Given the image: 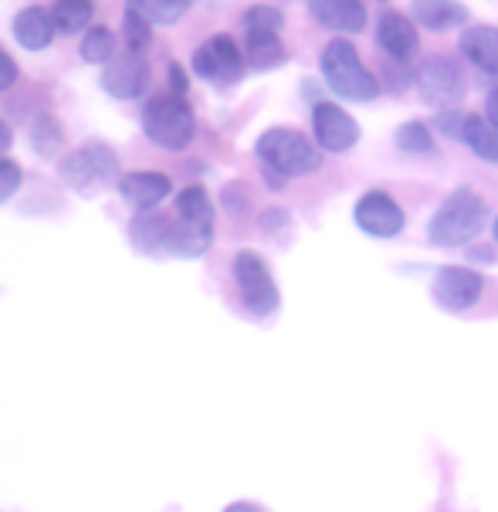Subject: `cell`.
<instances>
[{"label": "cell", "mask_w": 498, "mask_h": 512, "mask_svg": "<svg viewBox=\"0 0 498 512\" xmlns=\"http://www.w3.org/2000/svg\"><path fill=\"white\" fill-rule=\"evenodd\" d=\"M187 85H190V78H187V72L173 62L170 65V92H177V95H187Z\"/></svg>", "instance_id": "33"}, {"label": "cell", "mask_w": 498, "mask_h": 512, "mask_svg": "<svg viewBox=\"0 0 498 512\" xmlns=\"http://www.w3.org/2000/svg\"><path fill=\"white\" fill-rule=\"evenodd\" d=\"M116 34H112L109 28H102V24H95V28L85 31L82 38V48H78V55H82V62L89 65H106L116 58Z\"/></svg>", "instance_id": "26"}, {"label": "cell", "mask_w": 498, "mask_h": 512, "mask_svg": "<svg viewBox=\"0 0 498 512\" xmlns=\"http://www.w3.org/2000/svg\"><path fill=\"white\" fill-rule=\"evenodd\" d=\"M434 129H441V133L451 136V140H461V129H465V112H461V109H441L438 116H434Z\"/></svg>", "instance_id": "31"}, {"label": "cell", "mask_w": 498, "mask_h": 512, "mask_svg": "<svg viewBox=\"0 0 498 512\" xmlns=\"http://www.w3.org/2000/svg\"><path fill=\"white\" fill-rule=\"evenodd\" d=\"M177 218L187 224H197V228H214V204L211 194L204 187H183L177 194Z\"/></svg>", "instance_id": "23"}, {"label": "cell", "mask_w": 498, "mask_h": 512, "mask_svg": "<svg viewBox=\"0 0 498 512\" xmlns=\"http://www.w3.org/2000/svg\"><path fill=\"white\" fill-rule=\"evenodd\" d=\"M377 48L390 58V62L407 65L410 58L417 55V48H421L417 24L400 11H383L377 17Z\"/></svg>", "instance_id": "13"}, {"label": "cell", "mask_w": 498, "mask_h": 512, "mask_svg": "<svg viewBox=\"0 0 498 512\" xmlns=\"http://www.w3.org/2000/svg\"><path fill=\"white\" fill-rule=\"evenodd\" d=\"M461 143L468 146L478 160L485 163H498V133L495 126L488 123L485 116H465V129H461Z\"/></svg>", "instance_id": "22"}, {"label": "cell", "mask_w": 498, "mask_h": 512, "mask_svg": "<svg viewBox=\"0 0 498 512\" xmlns=\"http://www.w3.org/2000/svg\"><path fill=\"white\" fill-rule=\"evenodd\" d=\"M255 156L261 160V167L278 173V177H305V173H316L322 167L319 146L305 133H295V129L285 126L261 133L255 143Z\"/></svg>", "instance_id": "3"}, {"label": "cell", "mask_w": 498, "mask_h": 512, "mask_svg": "<svg viewBox=\"0 0 498 512\" xmlns=\"http://www.w3.org/2000/svg\"><path fill=\"white\" fill-rule=\"evenodd\" d=\"M393 143H397V150H404V153L427 156V153H434V129L421 123V119H410V123L397 129Z\"/></svg>", "instance_id": "27"}, {"label": "cell", "mask_w": 498, "mask_h": 512, "mask_svg": "<svg viewBox=\"0 0 498 512\" xmlns=\"http://www.w3.org/2000/svg\"><path fill=\"white\" fill-rule=\"evenodd\" d=\"M322 78L339 99L349 102H373L380 95V82L377 75H370V68L363 65L360 51L349 45L346 38H332L326 48H322L319 58Z\"/></svg>", "instance_id": "2"}, {"label": "cell", "mask_w": 498, "mask_h": 512, "mask_svg": "<svg viewBox=\"0 0 498 512\" xmlns=\"http://www.w3.org/2000/svg\"><path fill=\"white\" fill-rule=\"evenodd\" d=\"M492 234H495V241H498V218H495V224H492Z\"/></svg>", "instance_id": "38"}, {"label": "cell", "mask_w": 498, "mask_h": 512, "mask_svg": "<svg viewBox=\"0 0 498 512\" xmlns=\"http://www.w3.org/2000/svg\"><path fill=\"white\" fill-rule=\"evenodd\" d=\"M485 119L495 126V133H498V89L488 92V99H485Z\"/></svg>", "instance_id": "35"}, {"label": "cell", "mask_w": 498, "mask_h": 512, "mask_svg": "<svg viewBox=\"0 0 498 512\" xmlns=\"http://www.w3.org/2000/svg\"><path fill=\"white\" fill-rule=\"evenodd\" d=\"M485 292V279L475 272V268L465 265H444L438 275H434V302L448 312H465L482 299Z\"/></svg>", "instance_id": "10"}, {"label": "cell", "mask_w": 498, "mask_h": 512, "mask_svg": "<svg viewBox=\"0 0 498 512\" xmlns=\"http://www.w3.org/2000/svg\"><path fill=\"white\" fill-rule=\"evenodd\" d=\"M14 82H17V62L7 55L4 48H0V92H7Z\"/></svg>", "instance_id": "32"}, {"label": "cell", "mask_w": 498, "mask_h": 512, "mask_svg": "<svg viewBox=\"0 0 498 512\" xmlns=\"http://www.w3.org/2000/svg\"><path fill=\"white\" fill-rule=\"evenodd\" d=\"M11 140H14V136H11V126H7L4 119H0V153H4L7 146H11Z\"/></svg>", "instance_id": "37"}, {"label": "cell", "mask_w": 498, "mask_h": 512, "mask_svg": "<svg viewBox=\"0 0 498 512\" xmlns=\"http://www.w3.org/2000/svg\"><path fill=\"white\" fill-rule=\"evenodd\" d=\"M170 234H173V218H163L156 211L136 214L129 224V241L146 251V255H170Z\"/></svg>", "instance_id": "17"}, {"label": "cell", "mask_w": 498, "mask_h": 512, "mask_svg": "<svg viewBox=\"0 0 498 512\" xmlns=\"http://www.w3.org/2000/svg\"><path fill=\"white\" fill-rule=\"evenodd\" d=\"M458 48L471 65L498 78V28H488V24H468V28L461 31Z\"/></svg>", "instance_id": "16"}, {"label": "cell", "mask_w": 498, "mask_h": 512, "mask_svg": "<svg viewBox=\"0 0 498 512\" xmlns=\"http://www.w3.org/2000/svg\"><path fill=\"white\" fill-rule=\"evenodd\" d=\"M21 180H24V170L17 167L14 160L0 156V204L11 201V197L17 194V187H21Z\"/></svg>", "instance_id": "30"}, {"label": "cell", "mask_w": 498, "mask_h": 512, "mask_svg": "<svg viewBox=\"0 0 498 512\" xmlns=\"http://www.w3.org/2000/svg\"><path fill=\"white\" fill-rule=\"evenodd\" d=\"M312 133H316L319 150L326 153H346L360 143V126L346 109H339L336 102H316L312 109Z\"/></svg>", "instance_id": "12"}, {"label": "cell", "mask_w": 498, "mask_h": 512, "mask_svg": "<svg viewBox=\"0 0 498 512\" xmlns=\"http://www.w3.org/2000/svg\"><path fill=\"white\" fill-rule=\"evenodd\" d=\"M58 173L68 187L78 190V194H92V190H99V187L119 184V156L109 143L92 140V143L78 146L75 153H68L65 160H61Z\"/></svg>", "instance_id": "5"}, {"label": "cell", "mask_w": 498, "mask_h": 512, "mask_svg": "<svg viewBox=\"0 0 498 512\" xmlns=\"http://www.w3.org/2000/svg\"><path fill=\"white\" fill-rule=\"evenodd\" d=\"M285 221H288V214H285V211H278V207H268V211H265V218H261V224H265L268 231L282 228Z\"/></svg>", "instance_id": "34"}, {"label": "cell", "mask_w": 498, "mask_h": 512, "mask_svg": "<svg viewBox=\"0 0 498 512\" xmlns=\"http://www.w3.org/2000/svg\"><path fill=\"white\" fill-rule=\"evenodd\" d=\"M410 17L424 31H451L468 24V7L458 4V0H414L410 4Z\"/></svg>", "instance_id": "18"}, {"label": "cell", "mask_w": 498, "mask_h": 512, "mask_svg": "<svg viewBox=\"0 0 498 512\" xmlns=\"http://www.w3.org/2000/svg\"><path fill=\"white\" fill-rule=\"evenodd\" d=\"M224 512H265L261 506H255V502H231Z\"/></svg>", "instance_id": "36"}, {"label": "cell", "mask_w": 498, "mask_h": 512, "mask_svg": "<svg viewBox=\"0 0 498 512\" xmlns=\"http://www.w3.org/2000/svg\"><path fill=\"white\" fill-rule=\"evenodd\" d=\"M488 224V204L471 187H458L441 201L427 224V238L438 248H465Z\"/></svg>", "instance_id": "1"}, {"label": "cell", "mask_w": 498, "mask_h": 512, "mask_svg": "<svg viewBox=\"0 0 498 512\" xmlns=\"http://www.w3.org/2000/svg\"><path fill=\"white\" fill-rule=\"evenodd\" d=\"M122 31H126V48L143 51L146 45H150L153 24H146L143 17H136V14H129V11H126V24H122Z\"/></svg>", "instance_id": "29"}, {"label": "cell", "mask_w": 498, "mask_h": 512, "mask_svg": "<svg viewBox=\"0 0 498 512\" xmlns=\"http://www.w3.org/2000/svg\"><path fill=\"white\" fill-rule=\"evenodd\" d=\"M143 133L150 143L163 146V150H170V153H180V150H187L190 140H194L197 116L183 95H177V92L156 95V99L146 102V109H143Z\"/></svg>", "instance_id": "4"}, {"label": "cell", "mask_w": 498, "mask_h": 512, "mask_svg": "<svg viewBox=\"0 0 498 512\" xmlns=\"http://www.w3.org/2000/svg\"><path fill=\"white\" fill-rule=\"evenodd\" d=\"M414 85H417V92H421V99L438 109H454V102H461V95H465L461 68L444 55L424 58L414 72Z\"/></svg>", "instance_id": "8"}, {"label": "cell", "mask_w": 498, "mask_h": 512, "mask_svg": "<svg viewBox=\"0 0 498 512\" xmlns=\"http://www.w3.org/2000/svg\"><path fill=\"white\" fill-rule=\"evenodd\" d=\"M194 4L197 0H129L126 11L143 17L153 28H170V24H177Z\"/></svg>", "instance_id": "20"}, {"label": "cell", "mask_w": 498, "mask_h": 512, "mask_svg": "<svg viewBox=\"0 0 498 512\" xmlns=\"http://www.w3.org/2000/svg\"><path fill=\"white\" fill-rule=\"evenodd\" d=\"M244 34H282L285 14L272 4H255L244 11Z\"/></svg>", "instance_id": "28"}, {"label": "cell", "mask_w": 498, "mask_h": 512, "mask_svg": "<svg viewBox=\"0 0 498 512\" xmlns=\"http://www.w3.org/2000/svg\"><path fill=\"white\" fill-rule=\"evenodd\" d=\"M356 224L360 231H366L370 238H397L404 231V207H400L387 190H366V194L356 201V211H353Z\"/></svg>", "instance_id": "11"}, {"label": "cell", "mask_w": 498, "mask_h": 512, "mask_svg": "<svg viewBox=\"0 0 498 512\" xmlns=\"http://www.w3.org/2000/svg\"><path fill=\"white\" fill-rule=\"evenodd\" d=\"M99 85L112 99H139L146 92V85H150V62L143 58V51L122 48L116 51L112 62L102 65Z\"/></svg>", "instance_id": "9"}, {"label": "cell", "mask_w": 498, "mask_h": 512, "mask_svg": "<svg viewBox=\"0 0 498 512\" xmlns=\"http://www.w3.org/2000/svg\"><path fill=\"white\" fill-rule=\"evenodd\" d=\"M55 17L45 7H24L14 17V38L21 41V48L28 51H45L55 41Z\"/></svg>", "instance_id": "19"}, {"label": "cell", "mask_w": 498, "mask_h": 512, "mask_svg": "<svg viewBox=\"0 0 498 512\" xmlns=\"http://www.w3.org/2000/svg\"><path fill=\"white\" fill-rule=\"evenodd\" d=\"M309 11L322 28L339 34H360L366 28L363 0H309Z\"/></svg>", "instance_id": "15"}, {"label": "cell", "mask_w": 498, "mask_h": 512, "mask_svg": "<svg viewBox=\"0 0 498 512\" xmlns=\"http://www.w3.org/2000/svg\"><path fill=\"white\" fill-rule=\"evenodd\" d=\"M51 17H55V28L61 34L89 31L95 21V4L92 0H58L51 7Z\"/></svg>", "instance_id": "24"}, {"label": "cell", "mask_w": 498, "mask_h": 512, "mask_svg": "<svg viewBox=\"0 0 498 512\" xmlns=\"http://www.w3.org/2000/svg\"><path fill=\"white\" fill-rule=\"evenodd\" d=\"M31 146L38 156H58L61 146H65V129H61V123L55 116H48V112H41L38 119H34L31 126Z\"/></svg>", "instance_id": "25"}, {"label": "cell", "mask_w": 498, "mask_h": 512, "mask_svg": "<svg viewBox=\"0 0 498 512\" xmlns=\"http://www.w3.org/2000/svg\"><path fill=\"white\" fill-rule=\"evenodd\" d=\"M244 58L255 72H272V68L288 62V51L282 45V34H248Z\"/></svg>", "instance_id": "21"}, {"label": "cell", "mask_w": 498, "mask_h": 512, "mask_svg": "<svg viewBox=\"0 0 498 512\" xmlns=\"http://www.w3.org/2000/svg\"><path fill=\"white\" fill-rule=\"evenodd\" d=\"M119 194L133 211H156L166 197H170V177L166 173H156V170H133V173H122L119 177Z\"/></svg>", "instance_id": "14"}, {"label": "cell", "mask_w": 498, "mask_h": 512, "mask_svg": "<svg viewBox=\"0 0 498 512\" xmlns=\"http://www.w3.org/2000/svg\"><path fill=\"white\" fill-rule=\"evenodd\" d=\"M234 282H238L241 302L248 306L251 316H272L282 302L278 285L272 279V268L265 265V258L258 251H238L234 255Z\"/></svg>", "instance_id": "6"}, {"label": "cell", "mask_w": 498, "mask_h": 512, "mask_svg": "<svg viewBox=\"0 0 498 512\" xmlns=\"http://www.w3.org/2000/svg\"><path fill=\"white\" fill-rule=\"evenodd\" d=\"M244 68H248V58L244 51L234 45V38L227 34H214L204 45L194 51V72L204 78V82L217 85V89H227V85L241 82Z\"/></svg>", "instance_id": "7"}]
</instances>
